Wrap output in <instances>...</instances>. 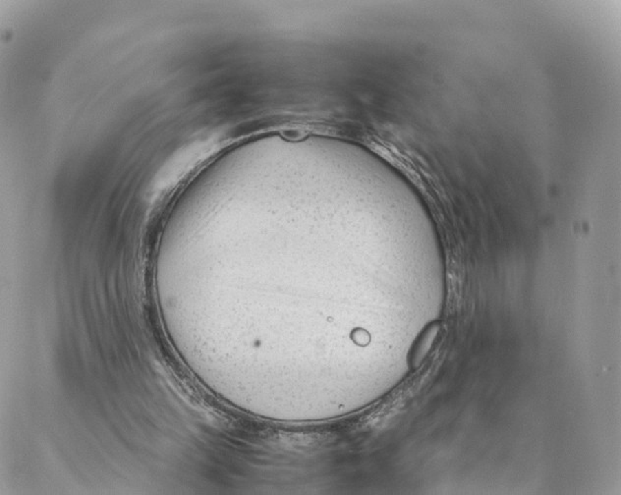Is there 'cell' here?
Returning a JSON list of instances; mask_svg holds the SVG:
<instances>
[{"mask_svg": "<svg viewBox=\"0 0 621 495\" xmlns=\"http://www.w3.org/2000/svg\"><path fill=\"white\" fill-rule=\"evenodd\" d=\"M439 327L437 324H432L427 327L420 336L418 342L415 344L414 350L412 351L411 364L413 368H418L423 360L427 356L428 351L432 348L435 337L437 336Z\"/></svg>", "mask_w": 621, "mask_h": 495, "instance_id": "6da1fadb", "label": "cell"}]
</instances>
